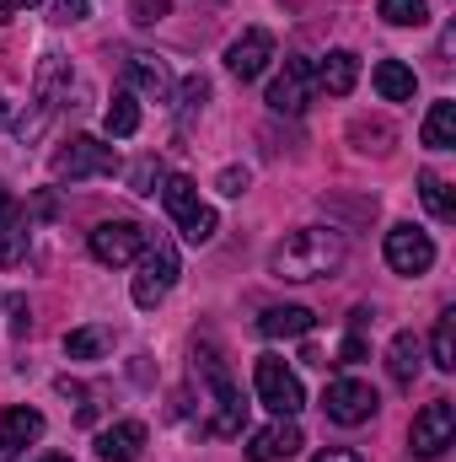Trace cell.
Wrapping results in <instances>:
<instances>
[{"instance_id":"1","label":"cell","mask_w":456,"mask_h":462,"mask_svg":"<svg viewBox=\"0 0 456 462\" xmlns=\"http://www.w3.org/2000/svg\"><path fill=\"white\" fill-rule=\"evenodd\" d=\"M343 231L333 226H301L290 231L274 253H269V274L274 280H290V285H306V280H328L343 269Z\"/></svg>"},{"instance_id":"2","label":"cell","mask_w":456,"mask_h":462,"mask_svg":"<svg viewBox=\"0 0 456 462\" xmlns=\"http://www.w3.org/2000/svg\"><path fill=\"white\" fill-rule=\"evenodd\" d=\"M178 274H183V263H178V247H172V236H150L145 242V253H140V274H134V307L140 312H156L161 301H167V291L178 285Z\"/></svg>"},{"instance_id":"3","label":"cell","mask_w":456,"mask_h":462,"mask_svg":"<svg viewBox=\"0 0 456 462\" xmlns=\"http://www.w3.org/2000/svg\"><path fill=\"white\" fill-rule=\"evenodd\" d=\"M54 178L59 183H81V178H114L118 172V151L97 134H70L59 151H54Z\"/></svg>"},{"instance_id":"4","label":"cell","mask_w":456,"mask_h":462,"mask_svg":"<svg viewBox=\"0 0 456 462\" xmlns=\"http://www.w3.org/2000/svg\"><path fill=\"white\" fill-rule=\"evenodd\" d=\"M252 387H258V403L279 420H296L306 409V393H301V376L279 360V355H258L252 365Z\"/></svg>"},{"instance_id":"5","label":"cell","mask_w":456,"mask_h":462,"mask_svg":"<svg viewBox=\"0 0 456 462\" xmlns=\"http://www.w3.org/2000/svg\"><path fill=\"white\" fill-rule=\"evenodd\" d=\"M161 205H167V216L178 221V231H183L194 247H199V242H210L215 226H221V221H215V210L199 199L194 178H167V183H161Z\"/></svg>"},{"instance_id":"6","label":"cell","mask_w":456,"mask_h":462,"mask_svg":"<svg viewBox=\"0 0 456 462\" xmlns=\"http://www.w3.org/2000/svg\"><path fill=\"white\" fill-rule=\"evenodd\" d=\"M451 436H456V403L451 398H435V403H424V409L414 414L408 447H414V457H441V452L451 447Z\"/></svg>"},{"instance_id":"7","label":"cell","mask_w":456,"mask_h":462,"mask_svg":"<svg viewBox=\"0 0 456 462\" xmlns=\"http://www.w3.org/2000/svg\"><path fill=\"white\" fill-rule=\"evenodd\" d=\"M376 409H381L376 387H370V382H354V376L328 382V393H323V414H328L333 425H365Z\"/></svg>"},{"instance_id":"8","label":"cell","mask_w":456,"mask_h":462,"mask_svg":"<svg viewBox=\"0 0 456 462\" xmlns=\"http://www.w3.org/2000/svg\"><path fill=\"white\" fill-rule=\"evenodd\" d=\"M435 263V242H430V231H419L414 221H397V226L387 231V269L392 274H424Z\"/></svg>"},{"instance_id":"9","label":"cell","mask_w":456,"mask_h":462,"mask_svg":"<svg viewBox=\"0 0 456 462\" xmlns=\"http://www.w3.org/2000/svg\"><path fill=\"white\" fill-rule=\"evenodd\" d=\"M145 242H150V231L140 221H103L92 231V258L108 263V269H123V263H134L145 253Z\"/></svg>"},{"instance_id":"10","label":"cell","mask_w":456,"mask_h":462,"mask_svg":"<svg viewBox=\"0 0 456 462\" xmlns=\"http://www.w3.org/2000/svg\"><path fill=\"white\" fill-rule=\"evenodd\" d=\"M312 92H317V65H312L306 54H290L285 70H279L274 87H269V108H274V114H301V108L312 103Z\"/></svg>"},{"instance_id":"11","label":"cell","mask_w":456,"mask_h":462,"mask_svg":"<svg viewBox=\"0 0 456 462\" xmlns=\"http://www.w3.org/2000/svg\"><path fill=\"white\" fill-rule=\"evenodd\" d=\"M205 371H210V393H215V420H210L205 430H210V436H242V425H247L242 387L221 371V360H205Z\"/></svg>"},{"instance_id":"12","label":"cell","mask_w":456,"mask_h":462,"mask_svg":"<svg viewBox=\"0 0 456 462\" xmlns=\"http://www.w3.org/2000/svg\"><path fill=\"white\" fill-rule=\"evenodd\" d=\"M269 60H274V32H269V27H247V32L226 49V65H231L236 81H258V76L269 70Z\"/></svg>"},{"instance_id":"13","label":"cell","mask_w":456,"mask_h":462,"mask_svg":"<svg viewBox=\"0 0 456 462\" xmlns=\"http://www.w3.org/2000/svg\"><path fill=\"white\" fill-rule=\"evenodd\" d=\"M123 81H129V92L134 97H150V103H167L172 97V70H167V60H156V54H129L123 60Z\"/></svg>"},{"instance_id":"14","label":"cell","mask_w":456,"mask_h":462,"mask_svg":"<svg viewBox=\"0 0 456 462\" xmlns=\"http://www.w3.org/2000/svg\"><path fill=\"white\" fill-rule=\"evenodd\" d=\"M38 436H43V414L27 409V403H11V409L0 414V462H16Z\"/></svg>"},{"instance_id":"15","label":"cell","mask_w":456,"mask_h":462,"mask_svg":"<svg viewBox=\"0 0 456 462\" xmlns=\"http://www.w3.org/2000/svg\"><path fill=\"white\" fill-rule=\"evenodd\" d=\"M301 447H306L301 425H296V420H274V425H263V430L247 441V462H285V457H296Z\"/></svg>"},{"instance_id":"16","label":"cell","mask_w":456,"mask_h":462,"mask_svg":"<svg viewBox=\"0 0 456 462\" xmlns=\"http://www.w3.org/2000/svg\"><path fill=\"white\" fill-rule=\"evenodd\" d=\"M27 258V205H16L0 189V269H16Z\"/></svg>"},{"instance_id":"17","label":"cell","mask_w":456,"mask_h":462,"mask_svg":"<svg viewBox=\"0 0 456 462\" xmlns=\"http://www.w3.org/2000/svg\"><path fill=\"white\" fill-rule=\"evenodd\" d=\"M145 452V425L140 420H118L108 430H97V457L103 462H140Z\"/></svg>"},{"instance_id":"18","label":"cell","mask_w":456,"mask_h":462,"mask_svg":"<svg viewBox=\"0 0 456 462\" xmlns=\"http://www.w3.org/2000/svg\"><path fill=\"white\" fill-rule=\"evenodd\" d=\"M354 81H360V54H354V49H333L328 60H317V92L349 97Z\"/></svg>"},{"instance_id":"19","label":"cell","mask_w":456,"mask_h":462,"mask_svg":"<svg viewBox=\"0 0 456 462\" xmlns=\"http://www.w3.org/2000/svg\"><path fill=\"white\" fill-rule=\"evenodd\" d=\"M312 328H317L312 307H269V312L258 318V334H263V339H301V334H312Z\"/></svg>"},{"instance_id":"20","label":"cell","mask_w":456,"mask_h":462,"mask_svg":"<svg viewBox=\"0 0 456 462\" xmlns=\"http://www.w3.org/2000/svg\"><path fill=\"white\" fill-rule=\"evenodd\" d=\"M419 360H424V349H419V334H414V328H403V334L387 345V371H392V382H397L403 393L419 382Z\"/></svg>"},{"instance_id":"21","label":"cell","mask_w":456,"mask_h":462,"mask_svg":"<svg viewBox=\"0 0 456 462\" xmlns=\"http://www.w3.org/2000/svg\"><path fill=\"white\" fill-rule=\"evenodd\" d=\"M370 81H376V92H381L387 103H414V92H419V76H414L403 60H381Z\"/></svg>"},{"instance_id":"22","label":"cell","mask_w":456,"mask_h":462,"mask_svg":"<svg viewBox=\"0 0 456 462\" xmlns=\"http://www.w3.org/2000/svg\"><path fill=\"white\" fill-rule=\"evenodd\" d=\"M424 145L430 151H456V103L451 97H441V103H430V114H424Z\"/></svg>"},{"instance_id":"23","label":"cell","mask_w":456,"mask_h":462,"mask_svg":"<svg viewBox=\"0 0 456 462\" xmlns=\"http://www.w3.org/2000/svg\"><path fill=\"white\" fill-rule=\"evenodd\" d=\"M114 349V328L108 323H87V328H70L65 334V355L70 360H103Z\"/></svg>"},{"instance_id":"24","label":"cell","mask_w":456,"mask_h":462,"mask_svg":"<svg viewBox=\"0 0 456 462\" xmlns=\"http://www.w3.org/2000/svg\"><path fill=\"white\" fill-rule=\"evenodd\" d=\"M419 199H424V210H430V216H435L441 226H451V221H456V199H451V183H446L441 172H430V167L419 172Z\"/></svg>"},{"instance_id":"25","label":"cell","mask_w":456,"mask_h":462,"mask_svg":"<svg viewBox=\"0 0 456 462\" xmlns=\"http://www.w3.org/2000/svg\"><path fill=\"white\" fill-rule=\"evenodd\" d=\"M103 124H108V134H114V140H129V134L140 129V97H134L129 87H123V92H114V103H108Z\"/></svg>"},{"instance_id":"26","label":"cell","mask_w":456,"mask_h":462,"mask_svg":"<svg viewBox=\"0 0 456 462\" xmlns=\"http://www.w3.org/2000/svg\"><path fill=\"white\" fill-rule=\"evenodd\" d=\"M349 140H354L360 151H376V156H387L397 134H392V124H387V118H354V124H349Z\"/></svg>"},{"instance_id":"27","label":"cell","mask_w":456,"mask_h":462,"mask_svg":"<svg viewBox=\"0 0 456 462\" xmlns=\"http://www.w3.org/2000/svg\"><path fill=\"white\" fill-rule=\"evenodd\" d=\"M430 360H435V371H456V312H441V318H435Z\"/></svg>"},{"instance_id":"28","label":"cell","mask_w":456,"mask_h":462,"mask_svg":"<svg viewBox=\"0 0 456 462\" xmlns=\"http://www.w3.org/2000/svg\"><path fill=\"white\" fill-rule=\"evenodd\" d=\"M205 103H210V76H188L178 87V129H188L194 114H205Z\"/></svg>"},{"instance_id":"29","label":"cell","mask_w":456,"mask_h":462,"mask_svg":"<svg viewBox=\"0 0 456 462\" xmlns=\"http://www.w3.org/2000/svg\"><path fill=\"white\" fill-rule=\"evenodd\" d=\"M161 183H167V167H161V156H140V162L129 167V194L150 199V194H156Z\"/></svg>"},{"instance_id":"30","label":"cell","mask_w":456,"mask_h":462,"mask_svg":"<svg viewBox=\"0 0 456 462\" xmlns=\"http://www.w3.org/2000/svg\"><path fill=\"white\" fill-rule=\"evenodd\" d=\"M376 16L392 22V27H424V22H430V5H424V0H381Z\"/></svg>"},{"instance_id":"31","label":"cell","mask_w":456,"mask_h":462,"mask_svg":"<svg viewBox=\"0 0 456 462\" xmlns=\"http://www.w3.org/2000/svg\"><path fill=\"white\" fill-rule=\"evenodd\" d=\"M59 393L76 403V420H81V425H92V393H87L81 382H70V376H59Z\"/></svg>"},{"instance_id":"32","label":"cell","mask_w":456,"mask_h":462,"mask_svg":"<svg viewBox=\"0 0 456 462\" xmlns=\"http://www.w3.org/2000/svg\"><path fill=\"white\" fill-rule=\"evenodd\" d=\"M92 16V0H54V22H87Z\"/></svg>"},{"instance_id":"33","label":"cell","mask_w":456,"mask_h":462,"mask_svg":"<svg viewBox=\"0 0 456 462\" xmlns=\"http://www.w3.org/2000/svg\"><path fill=\"white\" fill-rule=\"evenodd\" d=\"M215 189H221L226 199H236V194H247V167H226V172L215 178Z\"/></svg>"},{"instance_id":"34","label":"cell","mask_w":456,"mask_h":462,"mask_svg":"<svg viewBox=\"0 0 456 462\" xmlns=\"http://www.w3.org/2000/svg\"><path fill=\"white\" fill-rule=\"evenodd\" d=\"M5 312H11V334H27V328H32V318H27V301H22V296H11V301H5Z\"/></svg>"},{"instance_id":"35","label":"cell","mask_w":456,"mask_h":462,"mask_svg":"<svg viewBox=\"0 0 456 462\" xmlns=\"http://www.w3.org/2000/svg\"><path fill=\"white\" fill-rule=\"evenodd\" d=\"M354 360H365V339H360V328L343 339V349H339V360H333V365H354Z\"/></svg>"},{"instance_id":"36","label":"cell","mask_w":456,"mask_h":462,"mask_svg":"<svg viewBox=\"0 0 456 462\" xmlns=\"http://www.w3.org/2000/svg\"><path fill=\"white\" fill-rule=\"evenodd\" d=\"M134 11H140L134 22H161V16H167V0H140Z\"/></svg>"},{"instance_id":"37","label":"cell","mask_w":456,"mask_h":462,"mask_svg":"<svg viewBox=\"0 0 456 462\" xmlns=\"http://www.w3.org/2000/svg\"><path fill=\"white\" fill-rule=\"evenodd\" d=\"M312 462H365L360 452H349V447H328V452H317Z\"/></svg>"},{"instance_id":"38","label":"cell","mask_w":456,"mask_h":462,"mask_svg":"<svg viewBox=\"0 0 456 462\" xmlns=\"http://www.w3.org/2000/svg\"><path fill=\"white\" fill-rule=\"evenodd\" d=\"M11 16H16V0H0V27H5Z\"/></svg>"},{"instance_id":"39","label":"cell","mask_w":456,"mask_h":462,"mask_svg":"<svg viewBox=\"0 0 456 462\" xmlns=\"http://www.w3.org/2000/svg\"><path fill=\"white\" fill-rule=\"evenodd\" d=\"M43 462H70V457H59V452H54V457H43Z\"/></svg>"},{"instance_id":"40","label":"cell","mask_w":456,"mask_h":462,"mask_svg":"<svg viewBox=\"0 0 456 462\" xmlns=\"http://www.w3.org/2000/svg\"><path fill=\"white\" fill-rule=\"evenodd\" d=\"M22 5H38V0H16V11H22Z\"/></svg>"}]
</instances>
